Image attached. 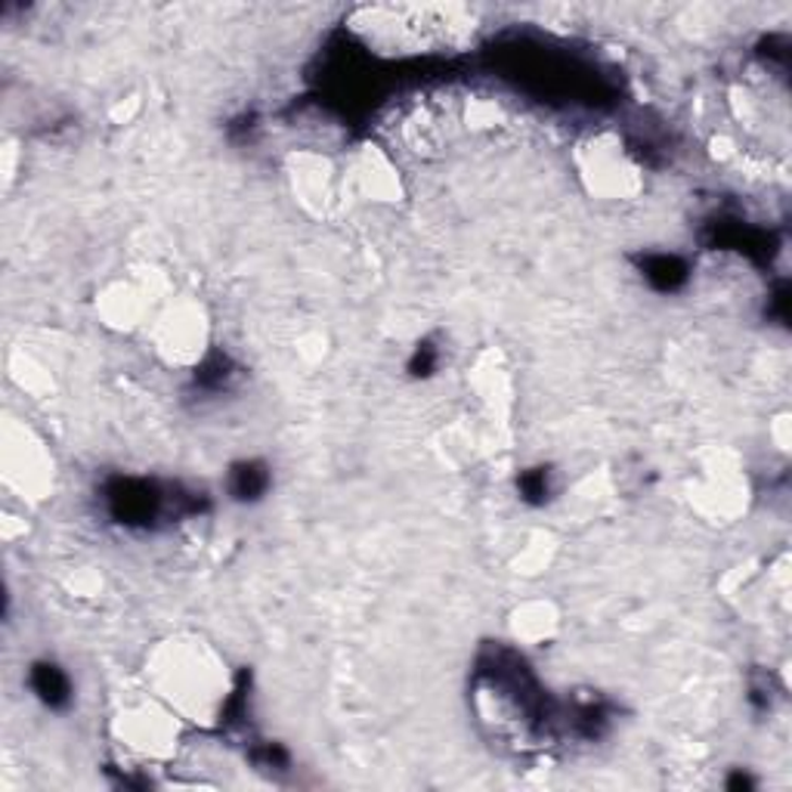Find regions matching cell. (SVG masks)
<instances>
[{
    "label": "cell",
    "instance_id": "cell-1",
    "mask_svg": "<svg viewBox=\"0 0 792 792\" xmlns=\"http://www.w3.org/2000/svg\"><path fill=\"white\" fill-rule=\"evenodd\" d=\"M105 505L112 520L124 527H152L167 511V499L149 480H115L105 489Z\"/></svg>",
    "mask_w": 792,
    "mask_h": 792
},
{
    "label": "cell",
    "instance_id": "cell-2",
    "mask_svg": "<svg viewBox=\"0 0 792 792\" xmlns=\"http://www.w3.org/2000/svg\"><path fill=\"white\" fill-rule=\"evenodd\" d=\"M28 688H32V693L41 700L47 709L53 712L68 709L72 706V696H75L68 671L62 669L60 663H53V659L32 663V669H28Z\"/></svg>",
    "mask_w": 792,
    "mask_h": 792
},
{
    "label": "cell",
    "instance_id": "cell-3",
    "mask_svg": "<svg viewBox=\"0 0 792 792\" xmlns=\"http://www.w3.org/2000/svg\"><path fill=\"white\" fill-rule=\"evenodd\" d=\"M269 483H273V474L264 462L257 458H244V462H236L229 467V477H226V489L236 502L242 505H254L261 502L266 492H269Z\"/></svg>",
    "mask_w": 792,
    "mask_h": 792
},
{
    "label": "cell",
    "instance_id": "cell-4",
    "mask_svg": "<svg viewBox=\"0 0 792 792\" xmlns=\"http://www.w3.org/2000/svg\"><path fill=\"white\" fill-rule=\"evenodd\" d=\"M641 276L651 282V288L656 291H678L684 288L688 276H691V266L684 264L678 254H651L641 261Z\"/></svg>",
    "mask_w": 792,
    "mask_h": 792
},
{
    "label": "cell",
    "instance_id": "cell-5",
    "mask_svg": "<svg viewBox=\"0 0 792 792\" xmlns=\"http://www.w3.org/2000/svg\"><path fill=\"white\" fill-rule=\"evenodd\" d=\"M517 489H520V499L529 505H545L551 499V470L549 467L524 470L520 480H517Z\"/></svg>",
    "mask_w": 792,
    "mask_h": 792
},
{
    "label": "cell",
    "instance_id": "cell-6",
    "mask_svg": "<svg viewBox=\"0 0 792 792\" xmlns=\"http://www.w3.org/2000/svg\"><path fill=\"white\" fill-rule=\"evenodd\" d=\"M440 366V353H437V347L425 341V344H418V350L412 353V360H408V372L415 375V378H430L433 372Z\"/></svg>",
    "mask_w": 792,
    "mask_h": 792
},
{
    "label": "cell",
    "instance_id": "cell-7",
    "mask_svg": "<svg viewBox=\"0 0 792 792\" xmlns=\"http://www.w3.org/2000/svg\"><path fill=\"white\" fill-rule=\"evenodd\" d=\"M752 787H755V780L746 777V774H737V777L728 780V790H752Z\"/></svg>",
    "mask_w": 792,
    "mask_h": 792
}]
</instances>
